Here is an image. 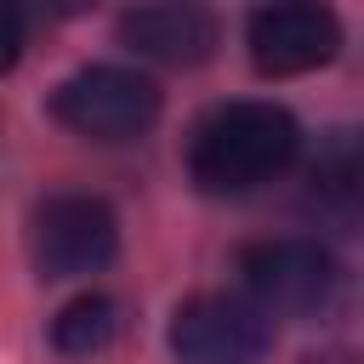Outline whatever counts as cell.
<instances>
[{
  "mask_svg": "<svg viewBox=\"0 0 364 364\" xmlns=\"http://www.w3.org/2000/svg\"><path fill=\"white\" fill-rule=\"evenodd\" d=\"M307 364H347V358H341V353H336V358H307Z\"/></svg>",
  "mask_w": 364,
  "mask_h": 364,
  "instance_id": "obj_11",
  "label": "cell"
},
{
  "mask_svg": "<svg viewBox=\"0 0 364 364\" xmlns=\"http://www.w3.org/2000/svg\"><path fill=\"white\" fill-rule=\"evenodd\" d=\"M245 296L267 318H318L341 296V267L318 239H262L239 250Z\"/></svg>",
  "mask_w": 364,
  "mask_h": 364,
  "instance_id": "obj_3",
  "label": "cell"
},
{
  "mask_svg": "<svg viewBox=\"0 0 364 364\" xmlns=\"http://www.w3.org/2000/svg\"><path fill=\"white\" fill-rule=\"evenodd\" d=\"M51 119L85 142H136L159 119V85L119 63H91L51 91Z\"/></svg>",
  "mask_w": 364,
  "mask_h": 364,
  "instance_id": "obj_2",
  "label": "cell"
},
{
  "mask_svg": "<svg viewBox=\"0 0 364 364\" xmlns=\"http://www.w3.org/2000/svg\"><path fill=\"white\" fill-rule=\"evenodd\" d=\"M250 63L267 80H290V74H313L341 51V23L324 0H262L250 11L245 28Z\"/></svg>",
  "mask_w": 364,
  "mask_h": 364,
  "instance_id": "obj_6",
  "label": "cell"
},
{
  "mask_svg": "<svg viewBox=\"0 0 364 364\" xmlns=\"http://www.w3.org/2000/svg\"><path fill=\"white\" fill-rule=\"evenodd\" d=\"M119 301L114 296H102V290H85V296H74L57 318H51V341H57V353H68V358H91V353H102L114 336H119Z\"/></svg>",
  "mask_w": 364,
  "mask_h": 364,
  "instance_id": "obj_8",
  "label": "cell"
},
{
  "mask_svg": "<svg viewBox=\"0 0 364 364\" xmlns=\"http://www.w3.org/2000/svg\"><path fill=\"white\" fill-rule=\"evenodd\" d=\"M273 347V318L239 290H205L188 296L171 313V353L182 364H262Z\"/></svg>",
  "mask_w": 364,
  "mask_h": 364,
  "instance_id": "obj_5",
  "label": "cell"
},
{
  "mask_svg": "<svg viewBox=\"0 0 364 364\" xmlns=\"http://www.w3.org/2000/svg\"><path fill=\"white\" fill-rule=\"evenodd\" d=\"M119 40L136 57L171 63V68H193L216 51V17L199 0H148L136 11L119 17Z\"/></svg>",
  "mask_w": 364,
  "mask_h": 364,
  "instance_id": "obj_7",
  "label": "cell"
},
{
  "mask_svg": "<svg viewBox=\"0 0 364 364\" xmlns=\"http://www.w3.org/2000/svg\"><path fill=\"white\" fill-rule=\"evenodd\" d=\"M17 11H23V23L34 28V23H63V17H74V11H85L91 0H11Z\"/></svg>",
  "mask_w": 364,
  "mask_h": 364,
  "instance_id": "obj_10",
  "label": "cell"
},
{
  "mask_svg": "<svg viewBox=\"0 0 364 364\" xmlns=\"http://www.w3.org/2000/svg\"><path fill=\"white\" fill-rule=\"evenodd\" d=\"M23 40H28V23H23V11H17L11 0H0V74H6L11 63H17Z\"/></svg>",
  "mask_w": 364,
  "mask_h": 364,
  "instance_id": "obj_9",
  "label": "cell"
},
{
  "mask_svg": "<svg viewBox=\"0 0 364 364\" xmlns=\"http://www.w3.org/2000/svg\"><path fill=\"white\" fill-rule=\"evenodd\" d=\"M119 250V222L97 193H51L28 216V262L40 279L102 273Z\"/></svg>",
  "mask_w": 364,
  "mask_h": 364,
  "instance_id": "obj_4",
  "label": "cell"
},
{
  "mask_svg": "<svg viewBox=\"0 0 364 364\" xmlns=\"http://www.w3.org/2000/svg\"><path fill=\"white\" fill-rule=\"evenodd\" d=\"M296 148H301V125L290 119V108L256 102V97L216 102L188 131V176L210 199L256 193L290 171Z\"/></svg>",
  "mask_w": 364,
  "mask_h": 364,
  "instance_id": "obj_1",
  "label": "cell"
}]
</instances>
